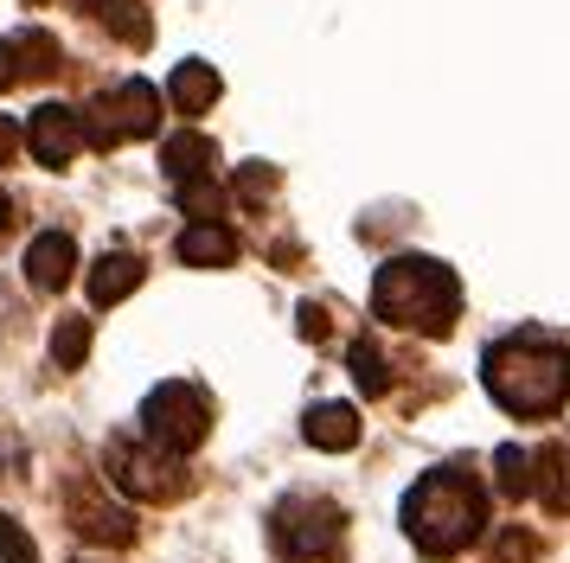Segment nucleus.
<instances>
[{"mask_svg":"<svg viewBox=\"0 0 570 563\" xmlns=\"http://www.w3.org/2000/svg\"><path fill=\"white\" fill-rule=\"evenodd\" d=\"M218 71L212 65H199V58H186V65H174V77H167V102L180 109V116H206L212 102H218Z\"/></svg>","mask_w":570,"mask_h":563,"instance_id":"nucleus-11","label":"nucleus"},{"mask_svg":"<svg viewBox=\"0 0 570 563\" xmlns=\"http://www.w3.org/2000/svg\"><path fill=\"white\" fill-rule=\"evenodd\" d=\"M488 525V493L468 467H430L404 500V532L423 557H455Z\"/></svg>","mask_w":570,"mask_h":563,"instance_id":"nucleus-2","label":"nucleus"},{"mask_svg":"<svg viewBox=\"0 0 570 563\" xmlns=\"http://www.w3.org/2000/svg\"><path fill=\"white\" fill-rule=\"evenodd\" d=\"M0 557H7V563H39V551H32V537L20 532V525H13L7 512H0Z\"/></svg>","mask_w":570,"mask_h":563,"instance_id":"nucleus-23","label":"nucleus"},{"mask_svg":"<svg viewBox=\"0 0 570 563\" xmlns=\"http://www.w3.org/2000/svg\"><path fill=\"white\" fill-rule=\"evenodd\" d=\"M372 314L385 327L442 339L462 314V282H455V269H442L436 256H391L372 276Z\"/></svg>","mask_w":570,"mask_h":563,"instance_id":"nucleus-3","label":"nucleus"},{"mask_svg":"<svg viewBox=\"0 0 570 563\" xmlns=\"http://www.w3.org/2000/svg\"><path fill=\"white\" fill-rule=\"evenodd\" d=\"M237 186L257 199V192H269V186H276V174H269V167H244V174H237Z\"/></svg>","mask_w":570,"mask_h":563,"instance_id":"nucleus-25","label":"nucleus"},{"mask_svg":"<svg viewBox=\"0 0 570 563\" xmlns=\"http://www.w3.org/2000/svg\"><path fill=\"white\" fill-rule=\"evenodd\" d=\"M27 148L39 167H71L83 148V109H71V102H39L27 122Z\"/></svg>","mask_w":570,"mask_h":563,"instance_id":"nucleus-8","label":"nucleus"},{"mask_svg":"<svg viewBox=\"0 0 570 563\" xmlns=\"http://www.w3.org/2000/svg\"><path fill=\"white\" fill-rule=\"evenodd\" d=\"M20 77H27V65H20V46H13V39H0V90H13Z\"/></svg>","mask_w":570,"mask_h":563,"instance_id":"nucleus-24","label":"nucleus"},{"mask_svg":"<svg viewBox=\"0 0 570 563\" xmlns=\"http://www.w3.org/2000/svg\"><path fill=\"white\" fill-rule=\"evenodd\" d=\"M218 167V148H212L206 135H174L167 148H160V174L174 179V186H193V179H212Z\"/></svg>","mask_w":570,"mask_h":563,"instance_id":"nucleus-12","label":"nucleus"},{"mask_svg":"<svg viewBox=\"0 0 570 563\" xmlns=\"http://www.w3.org/2000/svg\"><path fill=\"white\" fill-rule=\"evenodd\" d=\"M155 128H160V90L148 77H129V83H116L109 97H97L83 109V141H90V148L141 141V135H155Z\"/></svg>","mask_w":570,"mask_h":563,"instance_id":"nucleus-6","label":"nucleus"},{"mask_svg":"<svg viewBox=\"0 0 570 563\" xmlns=\"http://www.w3.org/2000/svg\"><path fill=\"white\" fill-rule=\"evenodd\" d=\"M13 46H20V65H27V77H52L58 65H65L52 32H13Z\"/></svg>","mask_w":570,"mask_h":563,"instance_id":"nucleus-21","label":"nucleus"},{"mask_svg":"<svg viewBox=\"0 0 570 563\" xmlns=\"http://www.w3.org/2000/svg\"><path fill=\"white\" fill-rule=\"evenodd\" d=\"M71 276H78V244H71L65 230H39L27 244V282L39 295H58Z\"/></svg>","mask_w":570,"mask_h":563,"instance_id":"nucleus-9","label":"nucleus"},{"mask_svg":"<svg viewBox=\"0 0 570 563\" xmlns=\"http://www.w3.org/2000/svg\"><path fill=\"white\" fill-rule=\"evenodd\" d=\"M180 205L193 211V225H206L225 211V192H218V179H193V186H180Z\"/></svg>","mask_w":570,"mask_h":563,"instance_id":"nucleus-22","label":"nucleus"},{"mask_svg":"<svg viewBox=\"0 0 570 563\" xmlns=\"http://www.w3.org/2000/svg\"><path fill=\"white\" fill-rule=\"evenodd\" d=\"M20 141H27V128H20V122H7V116H0V160H13V154H20Z\"/></svg>","mask_w":570,"mask_h":563,"instance_id":"nucleus-26","label":"nucleus"},{"mask_svg":"<svg viewBox=\"0 0 570 563\" xmlns=\"http://www.w3.org/2000/svg\"><path fill=\"white\" fill-rule=\"evenodd\" d=\"M32 7H39V0H32Z\"/></svg>","mask_w":570,"mask_h":563,"instance_id":"nucleus-30","label":"nucleus"},{"mask_svg":"<svg viewBox=\"0 0 570 563\" xmlns=\"http://www.w3.org/2000/svg\"><path fill=\"white\" fill-rule=\"evenodd\" d=\"M78 7L104 26L109 39H122V46H148V32H155L141 0H78Z\"/></svg>","mask_w":570,"mask_h":563,"instance_id":"nucleus-13","label":"nucleus"},{"mask_svg":"<svg viewBox=\"0 0 570 563\" xmlns=\"http://www.w3.org/2000/svg\"><path fill=\"white\" fill-rule=\"evenodd\" d=\"M269 544H276L288 563H327V557H340V544H346V518H340V506L321 500V493H288L283 506L269 512Z\"/></svg>","mask_w":570,"mask_h":563,"instance_id":"nucleus-4","label":"nucleus"},{"mask_svg":"<svg viewBox=\"0 0 570 563\" xmlns=\"http://www.w3.org/2000/svg\"><path fill=\"white\" fill-rule=\"evenodd\" d=\"M71 512H78L71 525H78L83 537H97V544H129V537H135L129 506H109V500H78Z\"/></svg>","mask_w":570,"mask_h":563,"instance_id":"nucleus-17","label":"nucleus"},{"mask_svg":"<svg viewBox=\"0 0 570 563\" xmlns=\"http://www.w3.org/2000/svg\"><path fill=\"white\" fill-rule=\"evenodd\" d=\"M302 333H308V339H321V333H327V314H321V307H302Z\"/></svg>","mask_w":570,"mask_h":563,"instance_id":"nucleus-28","label":"nucleus"},{"mask_svg":"<svg viewBox=\"0 0 570 563\" xmlns=\"http://www.w3.org/2000/svg\"><path fill=\"white\" fill-rule=\"evenodd\" d=\"M7 218H13V205H7V192H0V225H7Z\"/></svg>","mask_w":570,"mask_h":563,"instance_id":"nucleus-29","label":"nucleus"},{"mask_svg":"<svg viewBox=\"0 0 570 563\" xmlns=\"http://www.w3.org/2000/svg\"><path fill=\"white\" fill-rule=\"evenodd\" d=\"M141 435L155 448H167V455H193L212 435V397L186 378L160 384V391H148V404H141Z\"/></svg>","mask_w":570,"mask_h":563,"instance_id":"nucleus-5","label":"nucleus"},{"mask_svg":"<svg viewBox=\"0 0 570 563\" xmlns=\"http://www.w3.org/2000/svg\"><path fill=\"white\" fill-rule=\"evenodd\" d=\"M532 551H539V544H532L525 532H507V537H500V557H532Z\"/></svg>","mask_w":570,"mask_h":563,"instance_id":"nucleus-27","label":"nucleus"},{"mask_svg":"<svg viewBox=\"0 0 570 563\" xmlns=\"http://www.w3.org/2000/svg\"><path fill=\"white\" fill-rule=\"evenodd\" d=\"M532 493L551 512H570V442H551L532 455Z\"/></svg>","mask_w":570,"mask_h":563,"instance_id":"nucleus-16","label":"nucleus"},{"mask_svg":"<svg viewBox=\"0 0 570 563\" xmlns=\"http://www.w3.org/2000/svg\"><path fill=\"white\" fill-rule=\"evenodd\" d=\"M83 358H90V320L83 314H65L52 327V365L58 372H78Z\"/></svg>","mask_w":570,"mask_h":563,"instance_id":"nucleus-18","label":"nucleus"},{"mask_svg":"<svg viewBox=\"0 0 570 563\" xmlns=\"http://www.w3.org/2000/svg\"><path fill=\"white\" fill-rule=\"evenodd\" d=\"M481 384L513 416H558L570 397V346L551 333H507L481 353Z\"/></svg>","mask_w":570,"mask_h":563,"instance_id":"nucleus-1","label":"nucleus"},{"mask_svg":"<svg viewBox=\"0 0 570 563\" xmlns=\"http://www.w3.org/2000/svg\"><path fill=\"white\" fill-rule=\"evenodd\" d=\"M302 435H308L314 448H327V455H346L360 442V416H353V404H314Z\"/></svg>","mask_w":570,"mask_h":563,"instance_id":"nucleus-15","label":"nucleus"},{"mask_svg":"<svg viewBox=\"0 0 570 563\" xmlns=\"http://www.w3.org/2000/svg\"><path fill=\"white\" fill-rule=\"evenodd\" d=\"M493 481H500V493H507V500H519V493H532V455L507 442V448L493 455Z\"/></svg>","mask_w":570,"mask_h":563,"instance_id":"nucleus-20","label":"nucleus"},{"mask_svg":"<svg viewBox=\"0 0 570 563\" xmlns=\"http://www.w3.org/2000/svg\"><path fill=\"white\" fill-rule=\"evenodd\" d=\"M104 467L129 500H180V486H186L180 455L155 448L148 435H141V442H135V435H116V442L104 448Z\"/></svg>","mask_w":570,"mask_h":563,"instance_id":"nucleus-7","label":"nucleus"},{"mask_svg":"<svg viewBox=\"0 0 570 563\" xmlns=\"http://www.w3.org/2000/svg\"><path fill=\"white\" fill-rule=\"evenodd\" d=\"M141 276H148V269H141V256L109 250L104 263L90 269V302H97V307H116L122 295H135V288H141Z\"/></svg>","mask_w":570,"mask_h":563,"instance_id":"nucleus-14","label":"nucleus"},{"mask_svg":"<svg viewBox=\"0 0 570 563\" xmlns=\"http://www.w3.org/2000/svg\"><path fill=\"white\" fill-rule=\"evenodd\" d=\"M174 250H180V263H193V269H225V263H237V230L225 225V218H206V225H186Z\"/></svg>","mask_w":570,"mask_h":563,"instance_id":"nucleus-10","label":"nucleus"},{"mask_svg":"<svg viewBox=\"0 0 570 563\" xmlns=\"http://www.w3.org/2000/svg\"><path fill=\"white\" fill-rule=\"evenodd\" d=\"M353 384H360L365 397H385L391 391V365H385V353H379V346H372V339H353Z\"/></svg>","mask_w":570,"mask_h":563,"instance_id":"nucleus-19","label":"nucleus"}]
</instances>
